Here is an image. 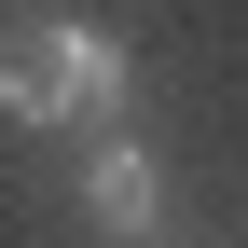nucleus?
Returning <instances> with one entry per match:
<instances>
[{
  "label": "nucleus",
  "mask_w": 248,
  "mask_h": 248,
  "mask_svg": "<svg viewBox=\"0 0 248 248\" xmlns=\"http://www.w3.org/2000/svg\"><path fill=\"white\" fill-rule=\"evenodd\" d=\"M83 221L124 234V248L166 221V166H152V138H138V124H97V152H83Z\"/></svg>",
  "instance_id": "obj_2"
},
{
  "label": "nucleus",
  "mask_w": 248,
  "mask_h": 248,
  "mask_svg": "<svg viewBox=\"0 0 248 248\" xmlns=\"http://www.w3.org/2000/svg\"><path fill=\"white\" fill-rule=\"evenodd\" d=\"M124 97H138V55L97 14H42L0 42V124H124Z\"/></svg>",
  "instance_id": "obj_1"
}]
</instances>
